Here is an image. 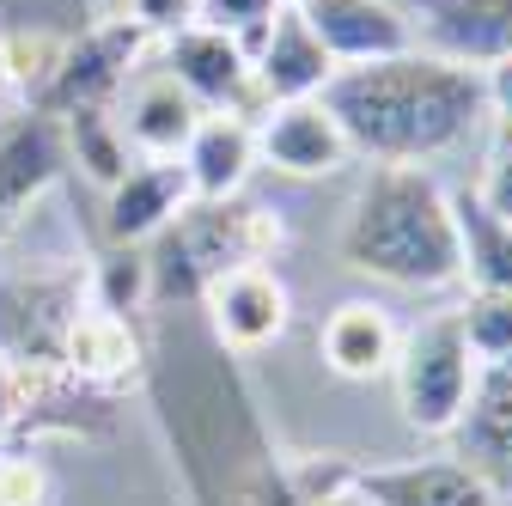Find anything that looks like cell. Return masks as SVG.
Masks as SVG:
<instances>
[{
	"label": "cell",
	"instance_id": "cell-1",
	"mask_svg": "<svg viewBox=\"0 0 512 506\" xmlns=\"http://www.w3.org/2000/svg\"><path fill=\"white\" fill-rule=\"evenodd\" d=\"M141 372L189 506H299L238 354L214 342L196 305L153 311Z\"/></svg>",
	"mask_w": 512,
	"mask_h": 506
},
{
	"label": "cell",
	"instance_id": "cell-2",
	"mask_svg": "<svg viewBox=\"0 0 512 506\" xmlns=\"http://www.w3.org/2000/svg\"><path fill=\"white\" fill-rule=\"evenodd\" d=\"M324 110L348 153H366L378 165H421L433 153H452L488 110L482 74L458 68L445 55H384L360 68H336L324 86Z\"/></svg>",
	"mask_w": 512,
	"mask_h": 506
},
{
	"label": "cell",
	"instance_id": "cell-3",
	"mask_svg": "<svg viewBox=\"0 0 512 506\" xmlns=\"http://www.w3.org/2000/svg\"><path fill=\"white\" fill-rule=\"evenodd\" d=\"M342 257L348 269L391 287H452L464 275L452 196L427 165H378L354 196Z\"/></svg>",
	"mask_w": 512,
	"mask_h": 506
},
{
	"label": "cell",
	"instance_id": "cell-4",
	"mask_svg": "<svg viewBox=\"0 0 512 506\" xmlns=\"http://www.w3.org/2000/svg\"><path fill=\"white\" fill-rule=\"evenodd\" d=\"M281 250V220L244 196L189 202L165 232L147 238V305H202V293L250 263H269Z\"/></svg>",
	"mask_w": 512,
	"mask_h": 506
},
{
	"label": "cell",
	"instance_id": "cell-5",
	"mask_svg": "<svg viewBox=\"0 0 512 506\" xmlns=\"http://www.w3.org/2000/svg\"><path fill=\"white\" fill-rule=\"evenodd\" d=\"M476 354L464 342V324L458 311H433L421 318L403 342H397V403H403V421L421 427V433H452L470 391H476Z\"/></svg>",
	"mask_w": 512,
	"mask_h": 506
},
{
	"label": "cell",
	"instance_id": "cell-6",
	"mask_svg": "<svg viewBox=\"0 0 512 506\" xmlns=\"http://www.w3.org/2000/svg\"><path fill=\"white\" fill-rule=\"evenodd\" d=\"M86 299L92 269H31L0 281V354L13 366H55Z\"/></svg>",
	"mask_w": 512,
	"mask_h": 506
},
{
	"label": "cell",
	"instance_id": "cell-7",
	"mask_svg": "<svg viewBox=\"0 0 512 506\" xmlns=\"http://www.w3.org/2000/svg\"><path fill=\"white\" fill-rule=\"evenodd\" d=\"M159 68L196 98L208 116H244V122H263V92L250 80V55L226 37V31H208V25H183L165 37L159 49Z\"/></svg>",
	"mask_w": 512,
	"mask_h": 506
},
{
	"label": "cell",
	"instance_id": "cell-8",
	"mask_svg": "<svg viewBox=\"0 0 512 506\" xmlns=\"http://www.w3.org/2000/svg\"><path fill=\"white\" fill-rule=\"evenodd\" d=\"M202 324L214 330V342L226 354H256L287 336V318H293V299H287V281L269 269V263H250V269H232L220 275L208 293H202Z\"/></svg>",
	"mask_w": 512,
	"mask_h": 506
},
{
	"label": "cell",
	"instance_id": "cell-9",
	"mask_svg": "<svg viewBox=\"0 0 512 506\" xmlns=\"http://www.w3.org/2000/svg\"><path fill=\"white\" fill-rule=\"evenodd\" d=\"M61 171H68V135H61V116L19 110L7 129H0V232H13L19 214L49 196Z\"/></svg>",
	"mask_w": 512,
	"mask_h": 506
},
{
	"label": "cell",
	"instance_id": "cell-10",
	"mask_svg": "<svg viewBox=\"0 0 512 506\" xmlns=\"http://www.w3.org/2000/svg\"><path fill=\"white\" fill-rule=\"evenodd\" d=\"M445 439H452V458L488 482L494 500H512V360L476 372V391Z\"/></svg>",
	"mask_w": 512,
	"mask_h": 506
},
{
	"label": "cell",
	"instance_id": "cell-11",
	"mask_svg": "<svg viewBox=\"0 0 512 506\" xmlns=\"http://www.w3.org/2000/svg\"><path fill=\"white\" fill-rule=\"evenodd\" d=\"M299 19L330 49L336 68H360V61H384V55L415 49L409 13L391 7V0H299Z\"/></svg>",
	"mask_w": 512,
	"mask_h": 506
},
{
	"label": "cell",
	"instance_id": "cell-12",
	"mask_svg": "<svg viewBox=\"0 0 512 506\" xmlns=\"http://www.w3.org/2000/svg\"><path fill=\"white\" fill-rule=\"evenodd\" d=\"M256 159L287 171V177H330L348 165V141L336 129V116L324 98H299V104H269L256 122Z\"/></svg>",
	"mask_w": 512,
	"mask_h": 506
},
{
	"label": "cell",
	"instance_id": "cell-13",
	"mask_svg": "<svg viewBox=\"0 0 512 506\" xmlns=\"http://www.w3.org/2000/svg\"><path fill=\"white\" fill-rule=\"evenodd\" d=\"M116 98H122V116H116L122 147L141 153V159H183L189 135H196V122L208 116L165 68H147L141 80H128Z\"/></svg>",
	"mask_w": 512,
	"mask_h": 506
},
{
	"label": "cell",
	"instance_id": "cell-14",
	"mask_svg": "<svg viewBox=\"0 0 512 506\" xmlns=\"http://www.w3.org/2000/svg\"><path fill=\"white\" fill-rule=\"evenodd\" d=\"M336 74L330 49L311 37V25L299 19V7H281L275 25L263 31V43L250 49V80L263 92V104H299V98H324Z\"/></svg>",
	"mask_w": 512,
	"mask_h": 506
},
{
	"label": "cell",
	"instance_id": "cell-15",
	"mask_svg": "<svg viewBox=\"0 0 512 506\" xmlns=\"http://www.w3.org/2000/svg\"><path fill=\"white\" fill-rule=\"evenodd\" d=\"M189 202V177L177 159H141V165H128L116 183H110V202H104V232L110 244H147L153 232H165Z\"/></svg>",
	"mask_w": 512,
	"mask_h": 506
},
{
	"label": "cell",
	"instance_id": "cell-16",
	"mask_svg": "<svg viewBox=\"0 0 512 506\" xmlns=\"http://www.w3.org/2000/svg\"><path fill=\"white\" fill-rule=\"evenodd\" d=\"M433 55L458 68H494L512 55V0H409Z\"/></svg>",
	"mask_w": 512,
	"mask_h": 506
},
{
	"label": "cell",
	"instance_id": "cell-17",
	"mask_svg": "<svg viewBox=\"0 0 512 506\" xmlns=\"http://www.w3.org/2000/svg\"><path fill=\"white\" fill-rule=\"evenodd\" d=\"M55 366L68 378H80V385H92V391H110L128 372L147 366V336L135 330V318H122V311H104L98 299H86L80 318L68 324V342H61Z\"/></svg>",
	"mask_w": 512,
	"mask_h": 506
},
{
	"label": "cell",
	"instance_id": "cell-18",
	"mask_svg": "<svg viewBox=\"0 0 512 506\" xmlns=\"http://www.w3.org/2000/svg\"><path fill=\"white\" fill-rule=\"evenodd\" d=\"M397 324L391 311H384L378 299H342L324 330H317V354H324V366L336 378H348V385H372V378H384L397 366Z\"/></svg>",
	"mask_w": 512,
	"mask_h": 506
},
{
	"label": "cell",
	"instance_id": "cell-19",
	"mask_svg": "<svg viewBox=\"0 0 512 506\" xmlns=\"http://www.w3.org/2000/svg\"><path fill=\"white\" fill-rule=\"evenodd\" d=\"M354 488L372 506H494L488 482L458 458H427V464H354Z\"/></svg>",
	"mask_w": 512,
	"mask_h": 506
},
{
	"label": "cell",
	"instance_id": "cell-20",
	"mask_svg": "<svg viewBox=\"0 0 512 506\" xmlns=\"http://www.w3.org/2000/svg\"><path fill=\"white\" fill-rule=\"evenodd\" d=\"M177 165H183L189 196H196V202L238 196L250 165H256V122H244V116H202Z\"/></svg>",
	"mask_w": 512,
	"mask_h": 506
},
{
	"label": "cell",
	"instance_id": "cell-21",
	"mask_svg": "<svg viewBox=\"0 0 512 506\" xmlns=\"http://www.w3.org/2000/svg\"><path fill=\"white\" fill-rule=\"evenodd\" d=\"M452 226H458V281H470V293H506L512 299V220L488 214L476 202V189L452 196Z\"/></svg>",
	"mask_w": 512,
	"mask_h": 506
},
{
	"label": "cell",
	"instance_id": "cell-22",
	"mask_svg": "<svg viewBox=\"0 0 512 506\" xmlns=\"http://www.w3.org/2000/svg\"><path fill=\"white\" fill-rule=\"evenodd\" d=\"M61 55H68V37L25 31V25H0V92H13L25 110H43Z\"/></svg>",
	"mask_w": 512,
	"mask_h": 506
},
{
	"label": "cell",
	"instance_id": "cell-23",
	"mask_svg": "<svg viewBox=\"0 0 512 506\" xmlns=\"http://www.w3.org/2000/svg\"><path fill=\"white\" fill-rule=\"evenodd\" d=\"M61 135H68V159H80L98 183H116L128 171V147H122V129H116L110 104L68 110V116H61Z\"/></svg>",
	"mask_w": 512,
	"mask_h": 506
},
{
	"label": "cell",
	"instance_id": "cell-24",
	"mask_svg": "<svg viewBox=\"0 0 512 506\" xmlns=\"http://www.w3.org/2000/svg\"><path fill=\"white\" fill-rule=\"evenodd\" d=\"M464 342L476 354V366H506L512 360V299L506 293H470L458 305Z\"/></svg>",
	"mask_w": 512,
	"mask_h": 506
},
{
	"label": "cell",
	"instance_id": "cell-25",
	"mask_svg": "<svg viewBox=\"0 0 512 506\" xmlns=\"http://www.w3.org/2000/svg\"><path fill=\"white\" fill-rule=\"evenodd\" d=\"M275 13H281V0H196V25L226 31L244 55L263 43V31L275 25Z\"/></svg>",
	"mask_w": 512,
	"mask_h": 506
},
{
	"label": "cell",
	"instance_id": "cell-26",
	"mask_svg": "<svg viewBox=\"0 0 512 506\" xmlns=\"http://www.w3.org/2000/svg\"><path fill=\"white\" fill-rule=\"evenodd\" d=\"M0 25L80 37V31H92V25H98V7H92V0H0Z\"/></svg>",
	"mask_w": 512,
	"mask_h": 506
},
{
	"label": "cell",
	"instance_id": "cell-27",
	"mask_svg": "<svg viewBox=\"0 0 512 506\" xmlns=\"http://www.w3.org/2000/svg\"><path fill=\"white\" fill-rule=\"evenodd\" d=\"M92 299L104 311H122V318H135V311L147 305V257H135V250H116V257H104L92 269Z\"/></svg>",
	"mask_w": 512,
	"mask_h": 506
},
{
	"label": "cell",
	"instance_id": "cell-28",
	"mask_svg": "<svg viewBox=\"0 0 512 506\" xmlns=\"http://www.w3.org/2000/svg\"><path fill=\"white\" fill-rule=\"evenodd\" d=\"M104 19H122L147 37H171L183 25H196V0H110Z\"/></svg>",
	"mask_w": 512,
	"mask_h": 506
},
{
	"label": "cell",
	"instance_id": "cell-29",
	"mask_svg": "<svg viewBox=\"0 0 512 506\" xmlns=\"http://www.w3.org/2000/svg\"><path fill=\"white\" fill-rule=\"evenodd\" d=\"M476 202L500 220H512V122H494V141H488V165L476 183Z\"/></svg>",
	"mask_w": 512,
	"mask_h": 506
},
{
	"label": "cell",
	"instance_id": "cell-30",
	"mask_svg": "<svg viewBox=\"0 0 512 506\" xmlns=\"http://www.w3.org/2000/svg\"><path fill=\"white\" fill-rule=\"evenodd\" d=\"M482 98H488L494 122H512V55H506V61H494V68L482 74Z\"/></svg>",
	"mask_w": 512,
	"mask_h": 506
},
{
	"label": "cell",
	"instance_id": "cell-31",
	"mask_svg": "<svg viewBox=\"0 0 512 506\" xmlns=\"http://www.w3.org/2000/svg\"><path fill=\"white\" fill-rule=\"evenodd\" d=\"M13 421H19V372H13L7 354H0V446H7Z\"/></svg>",
	"mask_w": 512,
	"mask_h": 506
},
{
	"label": "cell",
	"instance_id": "cell-32",
	"mask_svg": "<svg viewBox=\"0 0 512 506\" xmlns=\"http://www.w3.org/2000/svg\"><path fill=\"white\" fill-rule=\"evenodd\" d=\"M281 7H299V0H281Z\"/></svg>",
	"mask_w": 512,
	"mask_h": 506
},
{
	"label": "cell",
	"instance_id": "cell-33",
	"mask_svg": "<svg viewBox=\"0 0 512 506\" xmlns=\"http://www.w3.org/2000/svg\"><path fill=\"white\" fill-rule=\"evenodd\" d=\"M494 506H512V500H494Z\"/></svg>",
	"mask_w": 512,
	"mask_h": 506
}]
</instances>
